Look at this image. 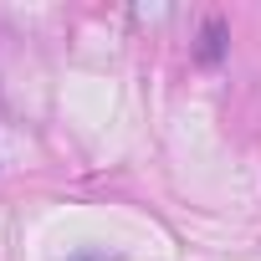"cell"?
Listing matches in <instances>:
<instances>
[{
  "instance_id": "1",
  "label": "cell",
  "mask_w": 261,
  "mask_h": 261,
  "mask_svg": "<svg viewBox=\"0 0 261 261\" xmlns=\"http://www.w3.org/2000/svg\"><path fill=\"white\" fill-rule=\"evenodd\" d=\"M72 261H113V256H97V251H82V256H72Z\"/></svg>"
}]
</instances>
